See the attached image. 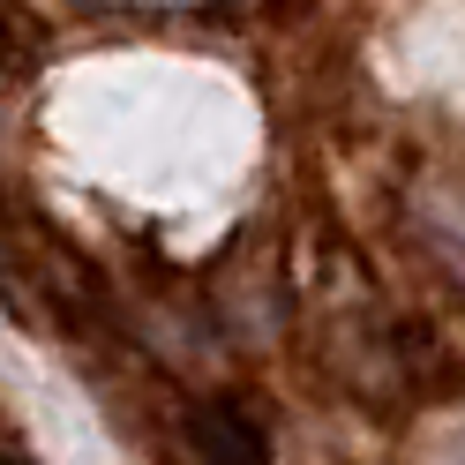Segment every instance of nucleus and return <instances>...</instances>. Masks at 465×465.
Instances as JSON below:
<instances>
[{"instance_id": "1", "label": "nucleus", "mask_w": 465, "mask_h": 465, "mask_svg": "<svg viewBox=\"0 0 465 465\" xmlns=\"http://www.w3.org/2000/svg\"><path fill=\"white\" fill-rule=\"evenodd\" d=\"M188 450L195 465H271V443L241 398H211L188 413Z\"/></svg>"}]
</instances>
